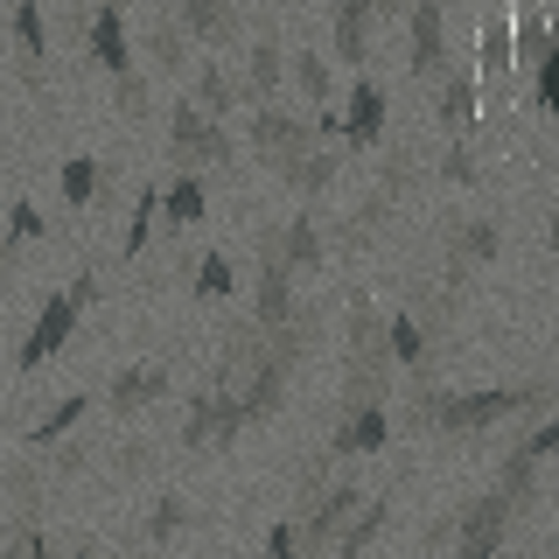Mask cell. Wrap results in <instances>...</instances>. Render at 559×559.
<instances>
[{
	"mask_svg": "<svg viewBox=\"0 0 559 559\" xmlns=\"http://www.w3.org/2000/svg\"><path fill=\"white\" fill-rule=\"evenodd\" d=\"M433 92H441V133H448V147H468V133H476V92H483L476 63L454 57L448 78L433 84Z\"/></svg>",
	"mask_w": 559,
	"mask_h": 559,
	"instance_id": "4fadbf2b",
	"label": "cell"
},
{
	"mask_svg": "<svg viewBox=\"0 0 559 559\" xmlns=\"http://www.w3.org/2000/svg\"><path fill=\"white\" fill-rule=\"evenodd\" d=\"M552 448H559V419H538L532 433H518V441L503 448L497 483H489V489H497V497H511L518 511H524V503L538 497V468H546V454H552Z\"/></svg>",
	"mask_w": 559,
	"mask_h": 559,
	"instance_id": "8992f818",
	"label": "cell"
},
{
	"mask_svg": "<svg viewBox=\"0 0 559 559\" xmlns=\"http://www.w3.org/2000/svg\"><path fill=\"white\" fill-rule=\"evenodd\" d=\"M532 98L546 105V112H559V49H552V57L532 70Z\"/></svg>",
	"mask_w": 559,
	"mask_h": 559,
	"instance_id": "d590c367",
	"label": "cell"
},
{
	"mask_svg": "<svg viewBox=\"0 0 559 559\" xmlns=\"http://www.w3.org/2000/svg\"><path fill=\"white\" fill-rule=\"evenodd\" d=\"M503 70H511V14H497L476 49V78H503Z\"/></svg>",
	"mask_w": 559,
	"mask_h": 559,
	"instance_id": "1f68e13d",
	"label": "cell"
},
{
	"mask_svg": "<svg viewBox=\"0 0 559 559\" xmlns=\"http://www.w3.org/2000/svg\"><path fill=\"white\" fill-rule=\"evenodd\" d=\"M0 8H14V0H0Z\"/></svg>",
	"mask_w": 559,
	"mask_h": 559,
	"instance_id": "7dc6e473",
	"label": "cell"
},
{
	"mask_svg": "<svg viewBox=\"0 0 559 559\" xmlns=\"http://www.w3.org/2000/svg\"><path fill=\"white\" fill-rule=\"evenodd\" d=\"M8 22H14V43H22V70L35 84H43V57H49V28H43V0H14L8 8Z\"/></svg>",
	"mask_w": 559,
	"mask_h": 559,
	"instance_id": "cb8c5ba5",
	"label": "cell"
},
{
	"mask_svg": "<svg viewBox=\"0 0 559 559\" xmlns=\"http://www.w3.org/2000/svg\"><path fill=\"white\" fill-rule=\"evenodd\" d=\"M552 357H559V336H552Z\"/></svg>",
	"mask_w": 559,
	"mask_h": 559,
	"instance_id": "bcb514c9",
	"label": "cell"
},
{
	"mask_svg": "<svg viewBox=\"0 0 559 559\" xmlns=\"http://www.w3.org/2000/svg\"><path fill=\"white\" fill-rule=\"evenodd\" d=\"M49 224H43V210L35 203H8V238H0V252H14V245H28V238H43Z\"/></svg>",
	"mask_w": 559,
	"mask_h": 559,
	"instance_id": "e575fe53",
	"label": "cell"
},
{
	"mask_svg": "<svg viewBox=\"0 0 559 559\" xmlns=\"http://www.w3.org/2000/svg\"><path fill=\"white\" fill-rule=\"evenodd\" d=\"M364 511V489L357 483H329L322 497H301L294 503V532H301V559H329V546L343 538V524Z\"/></svg>",
	"mask_w": 559,
	"mask_h": 559,
	"instance_id": "5b68a950",
	"label": "cell"
},
{
	"mask_svg": "<svg viewBox=\"0 0 559 559\" xmlns=\"http://www.w3.org/2000/svg\"><path fill=\"white\" fill-rule=\"evenodd\" d=\"M189 49H197V43L182 35L175 14H154V22H147V63L162 70V78H182V70H189Z\"/></svg>",
	"mask_w": 559,
	"mask_h": 559,
	"instance_id": "603a6c76",
	"label": "cell"
},
{
	"mask_svg": "<svg viewBox=\"0 0 559 559\" xmlns=\"http://www.w3.org/2000/svg\"><path fill=\"white\" fill-rule=\"evenodd\" d=\"M392 399V343L384 314L349 294V329H343V406H384Z\"/></svg>",
	"mask_w": 559,
	"mask_h": 559,
	"instance_id": "7a4b0ae2",
	"label": "cell"
},
{
	"mask_svg": "<svg viewBox=\"0 0 559 559\" xmlns=\"http://www.w3.org/2000/svg\"><path fill=\"white\" fill-rule=\"evenodd\" d=\"M203 210H210V182H203V175H168V182H162V224H168V231L203 224Z\"/></svg>",
	"mask_w": 559,
	"mask_h": 559,
	"instance_id": "7402d4cb",
	"label": "cell"
},
{
	"mask_svg": "<svg viewBox=\"0 0 559 559\" xmlns=\"http://www.w3.org/2000/svg\"><path fill=\"white\" fill-rule=\"evenodd\" d=\"M98 301V273L92 266H78L70 273V287H57L43 301V314H35V329L22 336V349H14V371H35V364H49L57 349L78 336V322H84V308Z\"/></svg>",
	"mask_w": 559,
	"mask_h": 559,
	"instance_id": "3957f363",
	"label": "cell"
},
{
	"mask_svg": "<svg viewBox=\"0 0 559 559\" xmlns=\"http://www.w3.org/2000/svg\"><path fill=\"white\" fill-rule=\"evenodd\" d=\"M154 224H162V182H147V189H140V197H133V224H127V259L140 252V245H147V231H154Z\"/></svg>",
	"mask_w": 559,
	"mask_h": 559,
	"instance_id": "836d02e7",
	"label": "cell"
},
{
	"mask_svg": "<svg viewBox=\"0 0 559 559\" xmlns=\"http://www.w3.org/2000/svg\"><path fill=\"white\" fill-rule=\"evenodd\" d=\"M266 559H301V532H294V518H280L266 532Z\"/></svg>",
	"mask_w": 559,
	"mask_h": 559,
	"instance_id": "8d00e7d4",
	"label": "cell"
},
{
	"mask_svg": "<svg viewBox=\"0 0 559 559\" xmlns=\"http://www.w3.org/2000/svg\"><path fill=\"white\" fill-rule=\"evenodd\" d=\"M454 559H497V552H483V546H462V552H454Z\"/></svg>",
	"mask_w": 559,
	"mask_h": 559,
	"instance_id": "7bdbcfd3",
	"label": "cell"
},
{
	"mask_svg": "<svg viewBox=\"0 0 559 559\" xmlns=\"http://www.w3.org/2000/svg\"><path fill=\"white\" fill-rule=\"evenodd\" d=\"M175 22H182V35H189V43H203V49H231L238 35H245L231 0H175Z\"/></svg>",
	"mask_w": 559,
	"mask_h": 559,
	"instance_id": "e0dca14e",
	"label": "cell"
},
{
	"mask_svg": "<svg viewBox=\"0 0 559 559\" xmlns=\"http://www.w3.org/2000/svg\"><path fill=\"white\" fill-rule=\"evenodd\" d=\"M84 43H92V63H98L112 84L133 78V35H127V8H119V0L92 8V28H84Z\"/></svg>",
	"mask_w": 559,
	"mask_h": 559,
	"instance_id": "5bb4252c",
	"label": "cell"
},
{
	"mask_svg": "<svg viewBox=\"0 0 559 559\" xmlns=\"http://www.w3.org/2000/svg\"><path fill=\"white\" fill-rule=\"evenodd\" d=\"M552 399L546 378H511L489 384V392H441V384H413L406 399V427L413 433H489L511 413H538Z\"/></svg>",
	"mask_w": 559,
	"mask_h": 559,
	"instance_id": "6da1fadb",
	"label": "cell"
},
{
	"mask_svg": "<svg viewBox=\"0 0 559 559\" xmlns=\"http://www.w3.org/2000/svg\"><path fill=\"white\" fill-rule=\"evenodd\" d=\"M336 154H329V147H314V154H301V162H287V168H280V182H287V189H301V197H329V189H336Z\"/></svg>",
	"mask_w": 559,
	"mask_h": 559,
	"instance_id": "4316f807",
	"label": "cell"
},
{
	"mask_svg": "<svg viewBox=\"0 0 559 559\" xmlns=\"http://www.w3.org/2000/svg\"><path fill=\"white\" fill-rule=\"evenodd\" d=\"M245 140H252V154H259L266 168H287V162H301V154H314L308 119L287 112V105H259V112L245 119Z\"/></svg>",
	"mask_w": 559,
	"mask_h": 559,
	"instance_id": "ba28073f",
	"label": "cell"
},
{
	"mask_svg": "<svg viewBox=\"0 0 559 559\" xmlns=\"http://www.w3.org/2000/svg\"><path fill=\"white\" fill-rule=\"evenodd\" d=\"M189 105H197L203 119H217V127H231V112H238V78H231L217 57H203V70L189 78Z\"/></svg>",
	"mask_w": 559,
	"mask_h": 559,
	"instance_id": "44dd1931",
	"label": "cell"
},
{
	"mask_svg": "<svg viewBox=\"0 0 559 559\" xmlns=\"http://www.w3.org/2000/svg\"><path fill=\"white\" fill-rule=\"evenodd\" d=\"M552 552H559V524H552Z\"/></svg>",
	"mask_w": 559,
	"mask_h": 559,
	"instance_id": "f6af8a7d",
	"label": "cell"
},
{
	"mask_svg": "<svg viewBox=\"0 0 559 559\" xmlns=\"http://www.w3.org/2000/svg\"><path fill=\"white\" fill-rule=\"evenodd\" d=\"M182 448H189V454H217V392H210V384H197V392H189Z\"/></svg>",
	"mask_w": 559,
	"mask_h": 559,
	"instance_id": "484cf974",
	"label": "cell"
},
{
	"mask_svg": "<svg viewBox=\"0 0 559 559\" xmlns=\"http://www.w3.org/2000/svg\"><path fill=\"white\" fill-rule=\"evenodd\" d=\"M384 343H392V364H406V371L427 384V371H433V329L419 322V308L384 314Z\"/></svg>",
	"mask_w": 559,
	"mask_h": 559,
	"instance_id": "d6986e66",
	"label": "cell"
},
{
	"mask_svg": "<svg viewBox=\"0 0 559 559\" xmlns=\"http://www.w3.org/2000/svg\"><path fill=\"white\" fill-rule=\"evenodd\" d=\"M84 413H92V392H70V399H57V406H49V413L28 427V448H49V441H63V433L78 427Z\"/></svg>",
	"mask_w": 559,
	"mask_h": 559,
	"instance_id": "f1b7e54d",
	"label": "cell"
},
{
	"mask_svg": "<svg viewBox=\"0 0 559 559\" xmlns=\"http://www.w3.org/2000/svg\"><path fill=\"white\" fill-rule=\"evenodd\" d=\"M406 35H413V49H406L413 84H441L448 63H454V49H448V0H413Z\"/></svg>",
	"mask_w": 559,
	"mask_h": 559,
	"instance_id": "52a82bcc",
	"label": "cell"
},
{
	"mask_svg": "<svg viewBox=\"0 0 559 559\" xmlns=\"http://www.w3.org/2000/svg\"><path fill=\"white\" fill-rule=\"evenodd\" d=\"M162 392H168V364H127V371H112V384H105V406L112 413H147Z\"/></svg>",
	"mask_w": 559,
	"mask_h": 559,
	"instance_id": "ffe728a7",
	"label": "cell"
},
{
	"mask_svg": "<svg viewBox=\"0 0 559 559\" xmlns=\"http://www.w3.org/2000/svg\"><path fill=\"white\" fill-rule=\"evenodd\" d=\"M140 532H147V546H168V538H182L189 532V497H154V511H147V524H140Z\"/></svg>",
	"mask_w": 559,
	"mask_h": 559,
	"instance_id": "f546056e",
	"label": "cell"
},
{
	"mask_svg": "<svg viewBox=\"0 0 559 559\" xmlns=\"http://www.w3.org/2000/svg\"><path fill=\"white\" fill-rule=\"evenodd\" d=\"M112 92H119V105H127V112H140V105H147V78H140V70H133V78H119Z\"/></svg>",
	"mask_w": 559,
	"mask_h": 559,
	"instance_id": "ab89813d",
	"label": "cell"
},
{
	"mask_svg": "<svg viewBox=\"0 0 559 559\" xmlns=\"http://www.w3.org/2000/svg\"><path fill=\"white\" fill-rule=\"evenodd\" d=\"M546 245H552V252H559V210H552V217H546Z\"/></svg>",
	"mask_w": 559,
	"mask_h": 559,
	"instance_id": "b9f144b4",
	"label": "cell"
},
{
	"mask_svg": "<svg viewBox=\"0 0 559 559\" xmlns=\"http://www.w3.org/2000/svg\"><path fill=\"white\" fill-rule=\"evenodd\" d=\"M287 78L308 92V105H329V98H336V70H329L322 57H314V49H301V57H287Z\"/></svg>",
	"mask_w": 559,
	"mask_h": 559,
	"instance_id": "4dcf8cb0",
	"label": "cell"
},
{
	"mask_svg": "<svg viewBox=\"0 0 559 559\" xmlns=\"http://www.w3.org/2000/svg\"><path fill=\"white\" fill-rule=\"evenodd\" d=\"M441 175H448V182H476V147H448V162H441Z\"/></svg>",
	"mask_w": 559,
	"mask_h": 559,
	"instance_id": "74e56055",
	"label": "cell"
},
{
	"mask_svg": "<svg viewBox=\"0 0 559 559\" xmlns=\"http://www.w3.org/2000/svg\"><path fill=\"white\" fill-rule=\"evenodd\" d=\"M197 294H203V301H224V294H238L231 252H203V259H197Z\"/></svg>",
	"mask_w": 559,
	"mask_h": 559,
	"instance_id": "d6a6232c",
	"label": "cell"
},
{
	"mask_svg": "<svg viewBox=\"0 0 559 559\" xmlns=\"http://www.w3.org/2000/svg\"><path fill=\"white\" fill-rule=\"evenodd\" d=\"M371 28H378L371 0H329V43L349 70H364V57H371Z\"/></svg>",
	"mask_w": 559,
	"mask_h": 559,
	"instance_id": "ac0fdd59",
	"label": "cell"
},
{
	"mask_svg": "<svg viewBox=\"0 0 559 559\" xmlns=\"http://www.w3.org/2000/svg\"><path fill=\"white\" fill-rule=\"evenodd\" d=\"M497 252H503V224H497V217H462V224L448 231V294H462L468 273L489 266Z\"/></svg>",
	"mask_w": 559,
	"mask_h": 559,
	"instance_id": "30bf717a",
	"label": "cell"
},
{
	"mask_svg": "<svg viewBox=\"0 0 559 559\" xmlns=\"http://www.w3.org/2000/svg\"><path fill=\"white\" fill-rule=\"evenodd\" d=\"M371 14L378 22H399V14H413V0H371Z\"/></svg>",
	"mask_w": 559,
	"mask_h": 559,
	"instance_id": "60d3db41",
	"label": "cell"
},
{
	"mask_svg": "<svg viewBox=\"0 0 559 559\" xmlns=\"http://www.w3.org/2000/svg\"><path fill=\"white\" fill-rule=\"evenodd\" d=\"M57 189H63V203H70V210L98 203V189H105V162H92V154H70V162L57 168Z\"/></svg>",
	"mask_w": 559,
	"mask_h": 559,
	"instance_id": "83f0119b",
	"label": "cell"
},
{
	"mask_svg": "<svg viewBox=\"0 0 559 559\" xmlns=\"http://www.w3.org/2000/svg\"><path fill=\"white\" fill-rule=\"evenodd\" d=\"M384 441H392V406H343L322 454L329 462H357V454H378Z\"/></svg>",
	"mask_w": 559,
	"mask_h": 559,
	"instance_id": "7c38bea8",
	"label": "cell"
},
{
	"mask_svg": "<svg viewBox=\"0 0 559 559\" xmlns=\"http://www.w3.org/2000/svg\"><path fill=\"white\" fill-rule=\"evenodd\" d=\"M294 314H301V301H294V273L280 266V259H259V294H252V314H245V322L280 336V329H294Z\"/></svg>",
	"mask_w": 559,
	"mask_h": 559,
	"instance_id": "9a60e30c",
	"label": "cell"
},
{
	"mask_svg": "<svg viewBox=\"0 0 559 559\" xmlns=\"http://www.w3.org/2000/svg\"><path fill=\"white\" fill-rule=\"evenodd\" d=\"M384 524H392V497H364V511L343 524V538L329 546V559H364V546H371Z\"/></svg>",
	"mask_w": 559,
	"mask_h": 559,
	"instance_id": "d4e9b609",
	"label": "cell"
},
{
	"mask_svg": "<svg viewBox=\"0 0 559 559\" xmlns=\"http://www.w3.org/2000/svg\"><path fill=\"white\" fill-rule=\"evenodd\" d=\"M259 259H280L287 273H314L329 259L322 217H314V210H294L287 224H266V231H259Z\"/></svg>",
	"mask_w": 559,
	"mask_h": 559,
	"instance_id": "9c48e42d",
	"label": "cell"
},
{
	"mask_svg": "<svg viewBox=\"0 0 559 559\" xmlns=\"http://www.w3.org/2000/svg\"><path fill=\"white\" fill-rule=\"evenodd\" d=\"M280 84H287V49L273 43L266 28L245 43V70H238V105H280Z\"/></svg>",
	"mask_w": 559,
	"mask_h": 559,
	"instance_id": "8fae6325",
	"label": "cell"
},
{
	"mask_svg": "<svg viewBox=\"0 0 559 559\" xmlns=\"http://www.w3.org/2000/svg\"><path fill=\"white\" fill-rule=\"evenodd\" d=\"M384 112H392L384 84L371 78V70H357V84H349V98H343V140H349V147H371V140H384Z\"/></svg>",
	"mask_w": 559,
	"mask_h": 559,
	"instance_id": "2e32d148",
	"label": "cell"
},
{
	"mask_svg": "<svg viewBox=\"0 0 559 559\" xmlns=\"http://www.w3.org/2000/svg\"><path fill=\"white\" fill-rule=\"evenodd\" d=\"M70 559H98V546H78V552H70Z\"/></svg>",
	"mask_w": 559,
	"mask_h": 559,
	"instance_id": "ee69618b",
	"label": "cell"
},
{
	"mask_svg": "<svg viewBox=\"0 0 559 559\" xmlns=\"http://www.w3.org/2000/svg\"><path fill=\"white\" fill-rule=\"evenodd\" d=\"M231 154H238L231 127H217V119H203V112H197L189 98H175V105H168V162H175V175L231 168Z\"/></svg>",
	"mask_w": 559,
	"mask_h": 559,
	"instance_id": "277c9868",
	"label": "cell"
},
{
	"mask_svg": "<svg viewBox=\"0 0 559 559\" xmlns=\"http://www.w3.org/2000/svg\"><path fill=\"white\" fill-rule=\"evenodd\" d=\"M308 133H314V140H343V112H336V105H314Z\"/></svg>",
	"mask_w": 559,
	"mask_h": 559,
	"instance_id": "f35d334b",
	"label": "cell"
}]
</instances>
